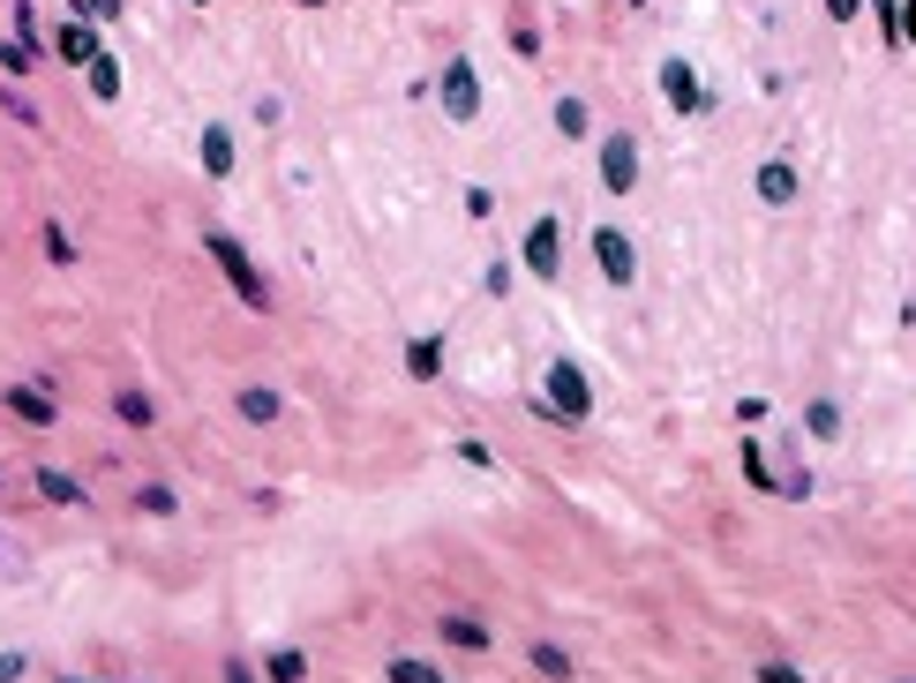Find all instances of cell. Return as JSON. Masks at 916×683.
Returning <instances> with one entry per match:
<instances>
[{
    "label": "cell",
    "instance_id": "19",
    "mask_svg": "<svg viewBox=\"0 0 916 683\" xmlns=\"http://www.w3.org/2000/svg\"><path fill=\"white\" fill-rule=\"evenodd\" d=\"M113 414H121V421H135V428H151V414H159V406H151L143 390H121V398H113Z\"/></svg>",
    "mask_w": 916,
    "mask_h": 683
},
{
    "label": "cell",
    "instance_id": "27",
    "mask_svg": "<svg viewBox=\"0 0 916 683\" xmlns=\"http://www.w3.org/2000/svg\"><path fill=\"white\" fill-rule=\"evenodd\" d=\"M23 676V653H0V683H15Z\"/></svg>",
    "mask_w": 916,
    "mask_h": 683
},
{
    "label": "cell",
    "instance_id": "5",
    "mask_svg": "<svg viewBox=\"0 0 916 683\" xmlns=\"http://www.w3.org/2000/svg\"><path fill=\"white\" fill-rule=\"evenodd\" d=\"M526 271H534V278H556V271H564V241H556V218H534V233H526Z\"/></svg>",
    "mask_w": 916,
    "mask_h": 683
},
{
    "label": "cell",
    "instance_id": "29",
    "mask_svg": "<svg viewBox=\"0 0 916 683\" xmlns=\"http://www.w3.org/2000/svg\"><path fill=\"white\" fill-rule=\"evenodd\" d=\"M226 683H255V676H249V669H241V661H226Z\"/></svg>",
    "mask_w": 916,
    "mask_h": 683
},
{
    "label": "cell",
    "instance_id": "25",
    "mask_svg": "<svg viewBox=\"0 0 916 683\" xmlns=\"http://www.w3.org/2000/svg\"><path fill=\"white\" fill-rule=\"evenodd\" d=\"M759 683H804V676H796L789 661H766V669H759Z\"/></svg>",
    "mask_w": 916,
    "mask_h": 683
},
{
    "label": "cell",
    "instance_id": "20",
    "mask_svg": "<svg viewBox=\"0 0 916 683\" xmlns=\"http://www.w3.org/2000/svg\"><path fill=\"white\" fill-rule=\"evenodd\" d=\"M301 676H308V661H301L293 646H279V653H271V683H301Z\"/></svg>",
    "mask_w": 916,
    "mask_h": 683
},
{
    "label": "cell",
    "instance_id": "3",
    "mask_svg": "<svg viewBox=\"0 0 916 683\" xmlns=\"http://www.w3.org/2000/svg\"><path fill=\"white\" fill-rule=\"evenodd\" d=\"M593 263H601V278H609V286H631V271H639V256H631V241L617 233V225H601V233H593Z\"/></svg>",
    "mask_w": 916,
    "mask_h": 683
},
{
    "label": "cell",
    "instance_id": "28",
    "mask_svg": "<svg viewBox=\"0 0 916 683\" xmlns=\"http://www.w3.org/2000/svg\"><path fill=\"white\" fill-rule=\"evenodd\" d=\"M90 15H121V0H84Z\"/></svg>",
    "mask_w": 916,
    "mask_h": 683
},
{
    "label": "cell",
    "instance_id": "30",
    "mask_svg": "<svg viewBox=\"0 0 916 683\" xmlns=\"http://www.w3.org/2000/svg\"><path fill=\"white\" fill-rule=\"evenodd\" d=\"M301 8H324V0H301Z\"/></svg>",
    "mask_w": 916,
    "mask_h": 683
},
{
    "label": "cell",
    "instance_id": "24",
    "mask_svg": "<svg viewBox=\"0 0 916 683\" xmlns=\"http://www.w3.org/2000/svg\"><path fill=\"white\" fill-rule=\"evenodd\" d=\"M45 256H53V263H68V256H76V241H68L61 225H45Z\"/></svg>",
    "mask_w": 916,
    "mask_h": 683
},
{
    "label": "cell",
    "instance_id": "8",
    "mask_svg": "<svg viewBox=\"0 0 916 683\" xmlns=\"http://www.w3.org/2000/svg\"><path fill=\"white\" fill-rule=\"evenodd\" d=\"M8 414H15V421H31V428H53V398H45V390H31V384H15V390H8Z\"/></svg>",
    "mask_w": 916,
    "mask_h": 683
},
{
    "label": "cell",
    "instance_id": "22",
    "mask_svg": "<svg viewBox=\"0 0 916 683\" xmlns=\"http://www.w3.org/2000/svg\"><path fill=\"white\" fill-rule=\"evenodd\" d=\"M556 129H564V135H586V106H579V98H564V106H556Z\"/></svg>",
    "mask_w": 916,
    "mask_h": 683
},
{
    "label": "cell",
    "instance_id": "14",
    "mask_svg": "<svg viewBox=\"0 0 916 683\" xmlns=\"http://www.w3.org/2000/svg\"><path fill=\"white\" fill-rule=\"evenodd\" d=\"M444 639H451V646H466V653H489V631H481L473 616H444Z\"/></svg>",
    "mask_w": 916,
    "mask_h": 683
},
{
    "label": "cell",
    "instance_id": "1",
    "mask_svg": "<svg viewBox=\"0 0 916 683\" xmlns=\"http://www.w3.org/2000/svg\"><path fill=\"white\" fill-rule=\"evenodd\" d=\"M204 249H210V263L226 271V286H233V294L249 300V308H263V300H271V286H263V271L249 263V249H241L233 233H204Z\"/></svg>",
    "mask_w": 916,
    "mask_h": 683
},
{
    "label": "cell",
    "instance_id": "21",
    "mask_svg": "<svg viewBox=\"0 0 916 683\" xmlns=\"http://www.w3.org/2000/svg\"><path fill=\"white\" fill-rule=\"evenodd\" d=\"M391 683H444V669H428V661H391Z\"/></svg>",
    "mask_w": 916,
    "mask_h": 683
},
{
    "label": "cell",
    "instance_id": "15",
    "mask_svg": "<svg viewBox=\"0 0 916 683\" xmlns=\"http://www.w3.org/2000/svg\"><path fill=\"white\" fill-rule=\"evenodd\" d=\"M61 53H68V60H76V68H84L90 53H98V31H90L84 15H76V23H68V31H61Z\"/></svg>",
    "mask_w": 916,
    "mask_h": 683
},
{
    "label": "cell",
    "instance_id": "16",
    "mask_svg": "<svg viewBox=\"0 0 916 683\" xmlns=\"http://www.w3.org/2000/svg\"><path fill=\"white\" fill-rule=\"evenodd\" d=\"M31 60H39V45H31V15H23L15 45H0V68H31Z\"/></svg>",
    "mask_w": 916,
    "mask_h": 683
},
{
    "label": "cell",
    "instance_id": "17",
    "mask_svg": "<svg viewBox=\"0 0 916 683\" xmlns=\"http://www.w3.org/2000/svg\"><path fill=\"white\" fill-rule=\"evenodd\" d=\"M233 406H241V421H279V398L271 390H241Z\"/></svg>",
    "mask_w": 916,
    "mask_h": 683
},
{
    "label": "cell",
    "instance_id": "6",
    "mask_svg": "<svg viewBox=\"0 0 916 683\" xmlns=\"http://www.w3.org/2000/svg\"><path fill=\"white\" fill-rule=\"evenodd\" d=\"M601 180H609L617 196L639 180V151H631V135H609V143H601Z\"/></svg>",
    "mask_w": 916,
    "mask_h": 683
},
{
    "label": "cell",
    "instance_id": "13",
    "mask_svg": "<svg viewBox=\"0 0 916 683\" xmlns=\"http://www.w3.org/2000/svg\"><path fill=\"white\" fill-rule=\"evenodd\" d=\"M204 173H218V180L233 173V135L226 129H204Z\"/></svg>",
    "mask_w": 916,
    "mask_h": 683
},
{
    "label": "cell",
    "instance_id": "10",
    "mask_svg": "<svg viewBox=\"0 0 916 683\" xmlns=\"http://www.w3.org/2000/svg\"><path fill=\"white\" fill-rule=\"evenodd\" d=\"M436 368H444V339H414L406 345V376H414V384H428Z\"/></svg>",
    "mask_w": 916,
    "mask_h": 683
},
{
    "label": "cell",
    "instance_id": "11",
    "mask_svg": "<svg viewBox=\"0 0 916 683\" xmlns=\"http://www.w3.org/2000/svg\"><path fill=\"white\" fill-rule=\"evenodd\" d=\"M84 68H90V98H121V60L113 53H90Z\"/></svg>",
    "mask_w": 916,
    "mask_h": 683
},
{
    "label": "cell",
    "instance_id": "9",
    "mask_svg": "<svg viewBox=\"0 0 916 683\" xmlns=\"http://www.w3.org/2000/svg\"><path fill=\"white\" fill-rule=\"evenodd\" d=\"M759 196H766V203H789L796 196V166L789 158H766V166H759Z\"/></svg>",
    "mask_w": 916,
    "mask_h": 683
},
{
    "label": "cell",
    "instance_id": "7",
    "mask_svg": "<svg viewBox=\"0 0 916 683\" xmlns=\"http://www.w3.org/2000/svg\"><path fill=\"white\" fill-rule=\"evenodd\" d=\"M662 90H668L676 113H699V106H707V90H699V76H691L684 60H662Z\"/></svg>",
    "mask_w": 916,
    "mask_h": 683
},
{
    "label": "cell",
    "instance_id": "26",
    "mask_svg": "<svg viewBox=\"0 0 916 683\" xmlns=\"http://www.w3.org/2000/svg\"><path fill=\"white\" fill-rule=\"evenodd\" d=\"M857 8H864V0H827V15H833V23H857Z\"/></svg>",
    "mask_w": 916,
    "mask_h": 683
},
{
    "label": "cell",
    "instance_id": "2",
    "mask_svg": "<svg viewBox=\"0 0 916 683\" xmlns=\"http://www.w3.org/2000/svg\"><path fill=\"white\" fill-rule=\"evenodd\" d=\"M542 414H564V421H586V414H593V390H586V376L571 361H548V406Z\"/></svg>",
    "mask_w": 916,
    "mask_h": 683
},
{
    "label": "cell",
    "instance_id": "18",
    "mask_svg": "<svg viewBox=\"0 0 916 683\" xmlns=\"http://www.w3.org/2000/svg\"><path fill=\"white\" fill-rule=\"evenodd\" d=\"M526 661H534L542 676H571V653H564V646H526Z\"/></svg>",
    "mask_w": 916,
    "mask_h": 683
},
{
    "label": "cell",
    "instance_id": "23",
    "mask_svg": "<svg viewBox=\"0 0 916 683\" xmlns=\"http://www.w3.org/2000/svg\"><path fill=\"white\" fill-rule=\"evenodd\" d=\"M811 436H841V406L819 398V406H811Z\"/></svg>",
    "mask_w": 916,
    "mask_h": 683
},
{
    "label": "cell",
    "instance_id": "4",
    "mask_svg": "<svg viewBox=\"0 0 916 683\" xmlns=\"http://www.w3.org/2000/svg\"><path fill=\"white\" fill-rule=\"evenodd\" d=\"M444 113H451V121H473V113H481V84H473V60H451V68H444Z\"/></svg>",
    "mask_w": 916,
    "mask_h": 683
},
{
    "label": "cell",
    "instance_id": "12",
    "mask_svg": "<svg viewBox=\"0 0 916 683\" xmlns=\"http://www.w3.org/2000/svg\"><path fill=\"white\" fill-rule=\"evenodd\" d=\"M39 496H53V504H84V481L61 466H39Z\"/></svg>",
    "mask_w": 916,
    "mask_h": 683
}]
</instances>
